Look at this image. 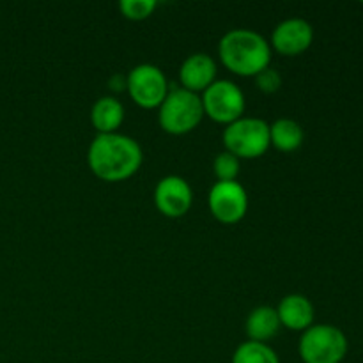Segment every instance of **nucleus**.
I'll list each match as a JSON object with an SVG mask.
<instances>
[{"mask_svg": "<svg viewBox=\"0 0 363 363\" xmlns=\"http://www.w3.org/2000/svg\"><path fill=\"white\" fill-rule=\"evenodd\" d=\"M142 147L135 138L123 133H98L87 151L92 172L105 181H123L142 165Z\"/></svg>", "mask_w": 363, "mask_h": 363, "instance_id": "f257e3e1", "label": "nucleus"}, {"mask_svg": "<svg viewBox=\"0 0 363 363\" xmlns=\"http://www.w3.org/2000/svg\"><path fill=\"white\" fill-rule=\"evenodd\" d=\"M222 62L233 73L252 77L269 66L272 46L259 32L250 28H233L225 32L218 43Z\"/></svg>", "mask_w": 363, "mask_h": 363, "instance_id": "f03ea898", "label": "nucleus"}, {"mask_svg": "<svg viewBox=\"0 0 363 363\" xmlns=\"http://www.w3.org/2000/svg\"><path fill=\"white\" fill-rule=\"evenodd\" d=\"M204 117V106L197 92L184 87L169 89V94L160 105V126L172 135H184L195 130Z\"/></svg>", "mask_w": 363, "mask_h": 363, "instance_id": "7ed1b4c3", "label": "nucleus"}, {"mask_svg": "<svg viewBox=\"0 0 363 363\" xmlns=\"http://www.w3.org/2000/svg\"><path fill=\"white\" fill-rule=\"evenodd\" d=\"M222 138L227 151L238 158H257L272 145L269 124L259 117H240L227 124Z\"/></svg>", "mask_w": 363, "mask_h": 363, "instance_id": "20e7f679", "label": "nucleus"}, {"mask_svg": "<svg viewBox=\"0 0 363 363\" xmlns=\"http://www.w3.org/2000/svg\"><path fill=\"white\" fill-rule=\"evenodd\" d=\"M347 353V339L337 326L312 325L300 339V357L305 363H340Z\"/></svg>", "mask_w": 363, "mask_h": 363, "instance_id": "39448f33", "label": "nucleus"}, {"mask_svg": "<svg viewBox=\"0 0 363 363\" xmlns=\"http://www.w3.org/2000/svg\"><path fill=\"white\" fill-rule=\"evenodd\" d=\"M201 99L204 113L216 123L230 124L243 117L245 94L233 80H215Z\"/></svg>", "mask_w": 363, "mask_h": 363, "instance_id": "423d86ee", "label": "nucleus"}, {"mask_svg": "<svg viewBox=\"0 0 363 363\" xmlns=\"http://www.w3.org/2000/svg\"><path fill=\"white\" fill-rule=\"evenodd\" d=\"M126 89L131 99L144 108H155L169 94L167 77L155 64H138L128 73Z\"/></svg>", "mask_w": 363, "mask_h": 363, "instance_id": "0eeeda50", "label": "nucleus"}, {"mask_svg": "<svg viewBox=\"0 0 363 363\" xmlns=\"http://www.w3.org/2000/svg\"><path fill=\"white\" fill-rule=\"evenodd\" d=\"M209 209L223 223H236L248 209L247 190L238 181H216L209 190Z\"/></svg>", "mask_w": 363, "mask_h": 363, "instance_id": "6e6552de", "label": "nucleus"}, {"mask_svg": "<svg viewBox=\"0 0 363 363\" xmlns=\"http://www.w3.org/2000/svg\"><path fill=\"white\" fill-rule=\"evenodd\" d=\"M155 204L170 218H179L191 206V188L181 176H167L155 188Z\"/></svg>", "mask_w": 363, "mask_h": 363, "instance_id": "1a4fd4ad", "label": "nucleus"}, {"mask_svg": "<svg viewBox=\"0 0 363 363\" xmlns=\"http://www.w3.org/2000/svg\"><path fill=\"white\" fill-rule=\"evenodd\" d=\"M314 28L303 18H287L280 21L272 34V45L284 55H298L312 45Z\"/></svg>", "mask_w": 363, "mask_h": 363, "instance_id": "9d476101", "label": "nucleus"}, {"mask_svg": "<svg viewBox=\"0 0 363 363\" xmlns=\"http://www.w3.org/2000/svg\"><path fill=\"white\" fill-rule=\"evenodd\" d=\"M216 62L208 53H191L181 64L179 78L184 89L191 92H204L215 82Z\"/></svg>", "mask_w": 363, "mask_h": 363, "instance_id": "9b49d317", "label": "nucleus"}, {"mask_svg": "<svg viewBox=\"0 0 363 363\" xmlns=\"http://www.w3.org/2000/svg\"><path fill=\"white\" fill-rule=\"evenodd\" d=\"M280 325L294 332H305L314 323V305L303 294H287L277 308Z\"/></svg>", "mask_w": 363, "mask_h": 363, "instance_id": "f8f14e48", "label": "nucleus"}, {"mask_svg": "<svg viewBox=\"0 0 363 363\" xmlns=\"http://www.w3.org/2000/svg\"><path fill=\"white\" fill-rule=\"evenodd\" d=\"M91 121L99 133H116L124 121L123 103L113 96H103L92 105Z\"/></svg>", "mask_w": 363, "mask_h": 363, "instance_id": "ddd939ff", "label": "nucleus"}, {"mask_svg": "<svg viewBox=\"0 0 363 363\" xmlns=\"http://www.w3.org/2000/svg\"><path fill=\"white\" fill-rule=\"evenodd\" d=\"M247 335L255 342H266L277 335L280 328V319L277 308L262 305L254 308L247 318Z\"/></svg>", "mask_w": 363, "mask_h": 363, "instance_id": "4468645a", "label": "nucleus"}, {"mask_svg": "<svg viewBox=\"0 0 363 363\" xmlns=\"http://www.w3.org/2000/svg\"><path fill=\"white\" fill-rule=\"evenodd\" d=\"M269 142L280 151H294L303 142V130L294 119L282 117L269 124Z\"/></svg>", "mask_w": 363, "mask_h": 363, "instance_id": "2eb2a0df", "label": "nucleus"}, {"mask_svg": "<svg viewBox=\"0 0 363 363\" xmlns=\"http://www.w3.org/2000/svg\"><path fill=\"white\" fill-rule=\"evenodd\" d=\"M233 363H280V358L266 342L248 340L234 351Z\"/></svg>", "mask_w": 363, "mask_h": 363, "instance_id": "dca6fc26", "label": "nucleus"}, {"mask_svg": "<svg viewBox=\"0 0 363 363\" xmlns=\"http://www.w3.org/2000/svg\"><path fill=\"white\" fill-rule=\"evenodd\" d=\"M213 170H215L218 181H236L238 174H240V158L229 151L220 152L215 156Z\"/></svg>", "mask_w": 363, "mask_h": 363, "instance_id": "f3484780", "label": "nucleus"}, {"mask_svg": "<svg viewBox=\"0 0 363 363\" xmlns=\"http://www.w3.org/2000/svg\"><path fill=\"white\" fill-rule=\"evenodd\" d=\"M121 13L130 20H144L156 9V0H121Z\"/></svg>", "mask_w": 363, "mask_h": 363, "instance_id": "a211bd4d", "label": "nucleus"}, {"mask_svg": "<svg viewBox=\"0 0 363 363\" xmlns=\"http://www.w3.org/2000/svg\"><path fill=\"white\" fill-rule=\"evenodd\" d=\"M255 84H257V87L261 89L262 92L273 94V92L279 91L280 85H282V77L279 74V71L268 66L255 74Z\"/></svg>", "mask_w": 363, "mask_h": 363, "instance_id": "6ab92c4d", "label": "nucleus"}, {"mask_svg": "<svg viewBox=\"0 0 363 363\" xmlns=\"http://www.w3.org/2000/svg\"><path fill=\"white\" fill-rule=\"evenodd\" d=\"M108 85L112 91H124V89H126V78H124L123 74H113V77L110 78Z\"/></svg>", "mask_w": 363, "mask_h": 363, "instance_id": "aec40b11", "label": "nucleus"}]
</instances>
